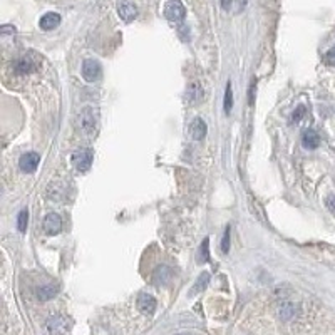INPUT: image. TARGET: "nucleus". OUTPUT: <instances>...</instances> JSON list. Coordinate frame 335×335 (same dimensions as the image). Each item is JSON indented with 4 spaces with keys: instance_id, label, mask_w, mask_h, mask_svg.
Returning a JSON list of instances; mask_svg holds the SVG:
<instances>
[{
    "instance_id": "4468645a",
    "label": "nucleus",
    "mask_w": 335,
    "mask_h": 335,
    "mask_svg": "<svg viewBox=\"0 0 335 335\" xmlns=\"http://www.w3.org/2000/svg\"><path fill=\"white\" fill-rule=\"evenodd\" d=\"M302 143L307 149H317L320 144V136L315 129H307L302 136Z\"/></svg>"
},
{
    "instance_id": "9d476101",
    "label": "nucleus",
    "mask_w": 335,
    "mask_h": 335,
    "mask_svg": "<svg viewBox=\"0 0 335 335\" xmlns=\"http://www.w3.org/2000/svg\"><path fill=\"white\" fill-rule=\"evenodd\" d=\"M152 280H154L156 285H168L173 280V270L169 268L168 265H161L156 268L154 275H152Z\"/></svg>"
},
{
    "instance_id": "423d86ee",
    "label": "nucleus",
    "mask_w": 335,
    "mask_h": 335,
    "mask_svg": "<svg viewBox=\"0 0 335 335\" xmlns=\"http://www.w3.org/2000/svg\"><path fill=\"white\" fill-rule=\"evenodd\" d=\"M44 230L47 235H57L62 230V218L57 213H49L44 220Z\"/></svg>"
},
{
    "instance_id": "39448f33",
    "label": "nucleus",
    "mask_w": 335,
    "mask_h": 335,
    "mask_svg": "<svg viewBox=\"0 0 335 335\" xmlns=\"http://www.w3.org/2000/svg\"><path fill=\"white\" fill-rule=\"evenodd\" d=\"M40 163V156L37 152H25V154L20 156L19 159V166L24 173H34L37 169Z\"/></svg>"
},
{
    "instance_id": "a878e982",
    "label": "nucleus",
    "mask_w": 335,
    "mask_h": 335,
    "mask_svg": "<svg viewBox=\"0 0 335 335\" xmlns=\"http://www.w3.org/2000/svg\"><path fill=\"white\" fill-rule=\"evenodd\" d=\"M0 32H2L3 36H5V34H8V32L15 34V27H14V25H2V29H0Z\"/></svg>"
},
{
    "instance_id": "4be33fe9",
    "label": "nucleus",
    "mask_w": 335,
    "mask_h": 335,
    "mask_svg": "<svg viewBox=\"0 0 335 335\" xmlns=\"http://www.w3.org/2000/svg\"><path fill=\"white\" fill-rule=\"evenodd\" d=\"M228 250H230V226L224 228V235L222 240V252L228 253Z\"/></svg>"
},
{
    "instance_id": "cd10ccee",
    "label": "nucleus",
    "mask_w": 335,
    "mask_h": 335,
    "mask_svg": "<svg viewBox=\"0 0 335 335\" xmlns=\"http://www.w3.org/2000/svg\"><path fill=\"white\" fill-rule=\"evenodd\" d=\"M178 335H186V334H178Z\"/></svg>"
},
{
    "instance_id": "20e7f679",
    "label": "nucleus",
    "mask_w": 335,
    "mask_h": 335,
    "mask_svg": "<svg viewBox=\"0 0 335 335\" xmlns=\"http://www.w3.org/2000/svg\"><path fill=\"white\" fill-rule=\"evenodd\" d=\"M80 126H82V129L86 131V134L92 136L96 133V112L92 108H86L80 111Z\"/></svg>"
},
{
    "instance_id": "a211bd4d",
    "label": "nucleus",
    "mask_w": 335,
    "mask_h": 335,
    "mask_svg": "<svg viewBox=\"0 0 335 335\" xmlns=\"http://www.w3.org/2000/svg\"><path fill=\"white\" fill-rule=\"evenodd\" d=\"M196 260L200 261V263H208V261H210V238H208V236L203 240L201 247L198 250Z\"/></svg>"
},
{
    "instance_id": "6ab92c4d",
    "label": "nucleus",
    "mask_w": 335,
    "mask_h": 335,
    "mask_svg": "<svg viewBox=\"0 0 335 335\" xmlns=\"http://www.w3.org/2000/svg\"><path fill=\"white\" fill-rule=\"evenodd\" d=\"M208 282H210V273H201L200 277H198V280H196V283H194L193 285V288H191V294L189 295H196V294H200L201 290H205L206 288V285H208Z\"/></svg>"
},
{
    "instance_id": "0eeeda50",
    "label": "nucleus",
    "mask_w": 335,
    "mask_h": 335,
    "mask_svg": "<svg viewBox=\"0 0 335 335\" xmlns=\"http://www.w3.org/2000/svg\"><path fill=\"white\" fill-rule=\"evenodd\" d=\"M138 308L144 315H152L156 310V298L149 294H141L138 297Z\"/></svg>"
},
{
    "instance_id": "1a4fd4ad",
    "label": "nucleus",
    "mask_w": 335,
    "mask_h": 335,
    "mask_svg": "<svg viewBox=\"0 0 335 335\" xmlns=\"http://www.w3.org/2000/svg\"><path fill=\"white\" fill-rule=\"evenodd\" d=\"M59 24H61V15H59L57 12H47V14L42 15L39 20L42 31H54L56 27H59Z\"/></svg>"
},
{
    "instance_id": "5701e85b",
    "label": "nucleus",
    "mask_w": 335,
    "mask_h": 335,
    "mask_svg": "<svg viewBox=\"0 0 335 335\" xmlns=\"http://www.w3.org/2000/svg\"><path fill=\"white\" fill-rule=\"evenodd\" d=\"M303 114H305V106H298V108H297V111H294V114H292V121L298 122L303 117Z\"/></svg>"
},
{
    "instance_id": "9b49d317",
    "label": "nucleus",
    "mask_w": 335,
    "mask_h": 335,
    "mask_svg": "<svg viewBox=\"0 0 335 335\" xmlns=\"http://www.w3.org/2000/svg\"><path fill=\"white\" fill-rule=\"evenodd\" d=\"M47 329L49 332L54 335H64L67 332V329H69V325H67V320L64 317H52V319H49L47 322Z\"/></svg>"
},
{
    "instance_id": "393cba45",
    "label": "nucleus",
    "mask_w": 335,
    "mask_h": 335,
    "mask_svg": "<svg viewBox=\"0 0 335 335\" xmlns=\"http://www.w3.org/2000/svg\"><path fill=\"white\" fill-rule=\"evenodd\" d=\"M325 205H327V208L332 213H335V196H329L327 200H325Z\"/></svg>"
},
{
    "instance_id": "6e6552de",
    "label": "nucleus",
    "mask_w": 335,
    "mask_h": 335,
    "mask_svg": "<svg viewBox=\"0 0 335 335\" xmlns=\"http://www.w3.org/2000/svg\"><path fill=\"white\" fill-rule=\"evenodd\" d=\"M34 56H24L22 59H19V61L15 62V71L19 72V74H29V72H34L37 69V66H39V62L36 61V59H32Z\"/></svg>"
},
{
    "instance_id": "7ed1b4c3",
    "label": "nucleus",
    "mask_w": 335,
    "mask_h": 335,
    "mask_svg": "<svg viewBox=\"0 0 335 335\" xmlns=\"http://www.w3.org/2000/svg\"><path fill=\"white\" fill-rule=\"evenodd\" d=\"M103 75V67H101L99 62L96 59H86L82 62V77L87 82H96V80L101 79Z\"/></svg>"
},
{
    "instance_id": "aec40b11",
    "label": "nucleus",
    "mask_w": 335,
    "mask_h": 335,
    "mask_svg": "<svg viewBox=\"0 0 335 335\" xmlns=\"http://www.w3.org/2000/svg\"><path fill=\"white\" fill-rule=\"evenodd\" d=\"M233 109V89H231V82L226 84V89H224V112H231Z\"/></svg>"
},
{
    "instance_id": "f257e3e1",
    "label": "nucleus",
    "mask_w": 335,
    "mask_h": 335,
    "mask_svg": "<svg viewBox=\"0 0 335 335\" xmlns=\"http://www.w3.org/2000/svg\"><path fill=\"white\" fill-rule=\"evenodd\" d=\"M164 17L173 24H181L186 17V8L180 0H169L164 5Z\"/></svg>"
},
{
    "instance_id": "f03ea898",
    "label": "nucleus",
    "mask_w": 335,
    "mask_h": 335,
    "mask_svg": "<svg viewBox=\"0 0 335 335\" xmlns=\"http://www.w3.org/2000/svg\"><path fill=\"white\" fill-rule=\"evenodd\" d=\"M92 161H94V152H92V149H89V148L79 149L72 154V164H74V168L80 173H86L87 169H91Z\"/></svg>"
},
{
    "instance_id": "bb28decb",
    "label": "nucleus",
    "mask_w": 335,
    "mask_h": 335,
    "mask_svg": "<svg viewBox=\"0 0 335 335\" xmlns=\"http://www.w3.org/2000/svg\"><path fill=\"white\" fill-rule=\"evenodd\" d=\"M253 92H255V80H253L252 86H250V97H248L250 104H253Z\"/></svg>"
},
{
    "instance_id": "2eb2a0df",
    "label": "nucleus",
    "mask_w": 335,
    "mask_h": 335,
    "mask_svg": "<svg viewBox=\"0 0 335 335\" xmlns=\"http://www.w3.org/2000/svg\"><path fill=\"white\" fill-rule=\"evenodd\" d=\"M57 292H59L57 285H44L37 290V297H39L40 302H47V300L54 298L57 295Z\"/></svg>"
},
{
    "instance_id": "dca6fc26",
    "label": "nucleus",
    "mask_w": 335,
    "mask_h": 335,
    "mask_svg": "<svg viewBox=\"0 0 335 335\" xmlns=\"http://www.w3.org/2000/svg\"><path fill=\"white\" fill-rule=\"evenodd\" d=\"M201 96H203V89H201V86H200L198 82H193L191 86H189L188 92H186V99H188L191 104H196L198 101L201 99Z\"/></svg>"
},
{
    "instance_id": "ddd939ff",
    "label": "nucleus",
    "mask_w": 335,
    "mask_h": 335,
    "mask_svg": "<svg viewBox=\"0 0 335 335\" xmlns=\"http://www.w3.org/2000/svg\"><path fill=\"white\" fill-rule=\"evenodd\" d=\"M191 136L193 139H196V141H201V139L206 138V133H208V126L205 119H201V117H196L193 122H191Z\"/></svg>"
},
{
    "instance_id": "f8f14e48",
    "label": "nucleus",
    "mask_w": 335,
    "mask_h": 335,
    "mask_svg": "<svg viewBox=\"0 0 335 335\" xmlns=\"http://www.w3.org/2000/svg\"><path fill=\"white\" fill-rule=\"evenodd\" d=\"M117 14L124 22H131V20L136 19V15H138V8H136L131 2H122L117 5Z\"/></svg>"
},
{
    "instance_id": "b1692460",
    "label": "nucleus",
    "mask_w": 335,
    "mask_h": 335,
    "mask_svg": "<svg viewBox=\"0 0 335 335\" xmlns=\"http://www.w3.org/2000/svg\"><path fill=\"white\" fill-rule=\"evenodd\" d=\"M325 62H327V64H335V45L325 54Z\"/></svg>"
},
{
    "instance_id": "412c9836",
    "label": "nucleus",
    "mask_w": 335,
    "mask_h": 335,
    "mask_svg": "<svg viewBox=\"0 0 335 335\" xmlns=\"http://www.w3.org/2000/svg\"><path fill=\"white\" fill-rule=\"evenodd\" d=\"M27 222H29V211L27 210H22L17 216V228H19L20 233H25L27 230Z\"/></svg>"
},
{
    "instance_id": "f3484780",
    "label": "nucleus",
    "mask_w": 335,
    "mask_h": 335,
    "mask_svg": "<svg viewBox=\"0 0 335 335\" xmlns=\"http://www.w3.org/2000/svg\"><path fill=\"white\" fill-rule=\"evenodd\" d=\"M295 313H297V307L294 303H283L282 307H280V310H278V315H280V319L282 320H292L295 317Z\"/></svg>"
}]
</instances>
